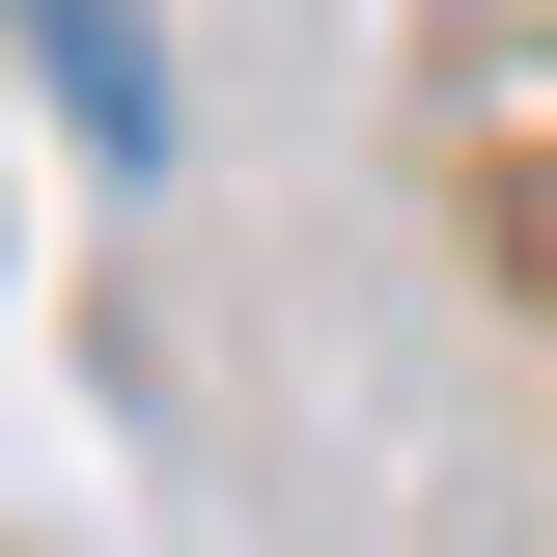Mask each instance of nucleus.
<instances>
[{
    "label": "nucleus",
    "mask_w": 557,
    "mask_h": 557,
    "mask_svg": "<svg viewBox=\"0 0 557 557\" xmlns=\"http://www.w3.org/2000/svg\"><path fill=\"white\" fill-rule=\"evenodd\" d=\"M0 28H28V84L84 112V168H168V28H139V0H0Z\"/></svg>",
    "instance_id": "nucleus-1"
}]
</instances>
